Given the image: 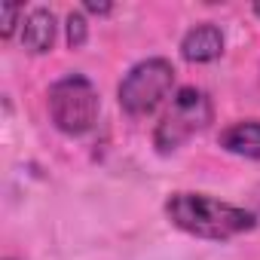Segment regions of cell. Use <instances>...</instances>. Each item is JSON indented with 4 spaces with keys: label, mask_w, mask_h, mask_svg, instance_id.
I'll return each instance as SVG.
<instances>
[{
    "label": "cell",
    "mask_w": 260,
    "mask_h": 260,
    "mask_svg": "<svg viewBox=\"0 0 260 260\" xmlns=\"http://www.w3.org/2000/svg\"><path fill=\"white\" fill-rule=\"evenodd\" d=\"M166 214L178 230L211 242H223L257 226V217L251 211L211 199L205 193H172L166 202Z\"/></svg>",
    "instance_id": "6da1fadb"
},
{
    "label": "cell",
    "mask_w": 260,
    "mask_h": 260,
    "mask_svg": "<svg viewBox=\"0 0 260 260\" xmlns=\"http://www.w3.org/2000/svg\"><path fill=\"white\" fill-rule=\"evenodd\" d=\"M211 98L196 89V86H184L178 89V95L172 98L169 110L162 113V119L153 128V147L159 153H175L178 147H184L196 132L211 122Z\"/></svg>",
    "instance_id": "7a4b0ae2"
},
{
    "label": "cell",
    "mask_w": 260,
    "mask_h": 260,
    "mask_svg": "<svg viewBox=\"0 0 260 260\" xmlns=\"http://www.w3.org/2000/svg\"><path fill=\"white\" fill-rule=\"evenodd\" d=\"M101 110L98 89L83 74H68L49 89V116L58 132L64 135H86L95 125Z\"/></svg>",
    "instance_id": "3957f363"
},
{
    "label": "cell",
    "mask_w": 260,
    "mask_h": 260,
    "mask_svg": "<svg viewBox=\"0 0 260 260\" xmlns=\"http://www.w3.org/2000/svg\"><path fill=\"white\" fill-rule=\"evenodd\" d=\"M175 86V68L166 58H147L138 61L119 83V107L128 116H147L162 104V98Z\"/></svg>",
    "instance_id": "277c9868"
},
{
    "label": "cell",
    "mask_w": 260,
    "mask_h": 260,
    "mask_svg": "<svg viewBox=\"0 0 260 260\" xmlns=\"http://www.w3.org/2000/svg\"><path fill=\"white\" fill-rule=\"evenodd\" d=\"M220 52H223V34H220V28L211 25V22L190 28V31L184 34V40H181V55H184L187 61H193V64L214 61V58H220Z\"/></svg>",
    "instance_id": "5b68a950"
},
{
    "label": "cell",
    "mask_w": 260,
    "mask_h": 260,
    "mask_svg": "<svg viewBox=\"0 0 260 260\" xmlns=\"http://www.w3.org/2000/svg\"><path fill=\"white\" fill-rule=\"evenodd\" d=\"M55 43V16L43 7L31 10L28 19L22 22V46L34 55H43L49 52Z\"/></svg>",
    "instance_id": "8992f818"
},
{
    "label": "cell",
    "mask_w": 260,
    "mask_h": 260,
    "mask_svg": "<svg viewBox=\"0 0 260 260\" xmlns=\"http://www.w3.org/2000/svg\"><path fill=\"white\" fill-rule=\"evenodd\" d=\"M220 147L226 153L260 159V119H242L220 132Z\"/></svg>",
    "instance_id": "52a82bcc"
},
{
    "label": "cell",
    "mask_w": 260,
    "mask_h": 260,
    "mask_svg": "<svg viewBox=\"0 0 260 260\" xmlns=\"http://www.w3.org/2000/svg\"><path fill=\"white\" fill-rule=\"evenodd\" d=\"M89 37V25H86V16L83 13H71L68 16V43L71 49H80Z\"/></svg>",
    "instance_id": "ba28073f"
},
{
    "label": "cell",
    "mask_w": 260,
    "mask_h": 260,
    "mask_svg": "<svg viewBox=\"0 0 260 260\" xmlns=\"http://www.w3.org/2000/svg\"><path fill=\"white\" fill-rule=\"evenodd\" d=\"M19 16H22V7H16V4H7V7H4V28H0V34H4L7 40H10L13 31H16Z\"/></svg>",
    "instance_id": "9c48e42d"
},
{
    "label": "cell",
    "mask_w": 260,
    "mask_h": 260,
    "mask_svg": "<svg viewBox=\"0 0 260 260\" xmlns=\"http://www.w3.org/2000/svg\"><path fill=\"white\" fill-rule=\"evenodd\" d=\"M86 10H89V13H98V16H107L113 7H110V4H95V0H89V4H86Z\"/></svg>",
    "instance_id": "30bf717a"
},
{
    "label": "cell",
    "mask_w": 260,
    "mask_h": 260,
    "mask_svg": "<svg viewBox=\"0 0 260 260\" xmlns=\"http://www.w3.org/2000/svg\"><path fill=\"white\" fill-rule=\"evenodd\" d=\"M254 13H257V19H260V4H254Z\"/></svg>",
    "instance_id": "8fae6325"
}]
</instances>
